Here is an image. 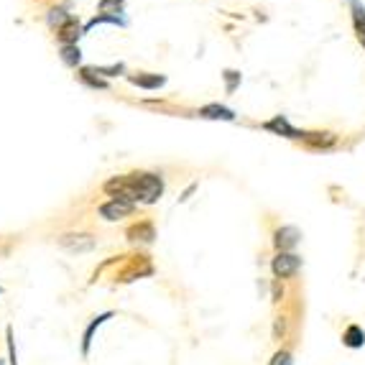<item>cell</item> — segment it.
<instances>
[{
  "label": "cell",
  "mask_w": 365,
  "mask_h": 365,
  "mask_svg": "<svg viewBox=\"0 0 365 365\" xmlns=\"http://www.w3.org/2000/svg\"><path fill=\"white\" fill-rule=\"evenodd\" d=\"M302 144L306 146V148H312V151H330L332 146L337 144V136L335 133H327V130H302Z\"/></svg>",
  "instance_id": "obj_8"
},
{
  "label": "cell",
  "mask_w": 365,
  "mask_h": 365,
  "mask_svg": "<svg viewBox=\"0 0 365 365\" xmlns=\"http://www.w3.org/2000/svg\"><path fill=\"white\" fill-rule=\"evenodd\" d=\"M350 13H353V28H355L357 41L363 43V49H365V6L360 0H353V3H350Z\"/></svg>",
  "instance_id": "obj_13"
},
{
  "label": "cell",
  "mask_w": 365,
  "mask_h": 365,
  "mask_svg": "<svg viewBox=\"0 0 365 365\" xmlns=\"http://www.w3.org/2000/svg\"><path fill=\"white\" fill-rule=\"evenodd\" d=\"M284 297H286V289H284V281L273 279V284H271V302H273V304H279V302H284Z\"/></svg>",
  "instance_id": "obj_25"
},
{
  "label": "cell",
  "mask_w": 365,
  "mask_h": 365,
  "mask_svg": "<svg viewBox=\"0 0 365 365\" xmlns=\"http://www.w3.org/2000/svg\"><path fill=\"white\" fill-rule=\"evenodd\" d=\"M95 72L100 77H120V75H126V64L118 61V64H110V67H95Z\"/></svg>",
  "instance_id": "obj_22"
},
{
  "label": "cell",
  "mask_w": 365,
  "mask_h": 365,
  "mask_svg": "<svg viewBox=\"0 0 365 365\" xmlns=\"http://www.w3.org/2000/svg\"><path fill=\"white\" fill-rule=\"evenodd\" d=\"M77 77L82 79V85L92 87V90H108V82H105V77L97 75V72H95V67H82Z\"/></svg>",
  "instance_id": "obj_16"
},
{
  "label": "cell",
  "mask_w": 365,
  "mask_h": 365,
  "mask_svg": "<svg viewBox=\"0 0 365 365\" xmlns=\"http://www.w3.org/2000/svg\"><path fill=\"white\" fill-rule=\"evenodd\" d=\"M102 192L110 199H123L133 204H156L164 195V177L156 171H130L110 177L102 184Z\"/></svg>",
  "instance_id": "obj_1"
},
{
  "label": "cell",
  "mask_w": 365,
  "mask_h": 365,
  "mask_svg": "<svg viewBox=\"0 0 365 365\" xmlns=\"http://www.w3.org/2000/svg\"><path fill=\"white\" fill-rule=\"evenodd\" d=\"M0 294H3V289H0Z\"/></svg>",
  "instance_id": "obj_27"
},
{
  "label": "cell",
  "mask_w": 365,
  "mask_h": 365,
  "mask_svg": "<svg viewBox=\"0 0 365 365\" xmlns=\"http://www.w3.org/2000/svg\"><path fill=\"white\" fill-rule=\"evenodd\" d=\"M110 264L115 266L112 281L115 284H130L144 276H153V264L146 253H133V255H112Z\"/></svg>",
  "instance_id": "obj_2"
},
{
  "label": "cell",
  "mask_w": 365,
  "mask_h": 365,
  "mask_svg": "<svg viewBox=\"0 0 365 365\" xmlns=\"http://www.w3.org/2000/svg\"><path fill=\"white\" fill-rule=\"evenodd\" d=\"M126 238L130 243H144V246H151L156 240V225L151 220H138L133 222L130 228L126 230Z\"/></svg>",
  "instance_id": "obj_7"
},
{
  "label": "cell",
  "mask_w": 365,
  "mask_h": 365,
  "mask_svg": "<svg viewBox=\"0 0 365 365\" xmlns=\"http://www.w3.org/2000/svg\"><path fill=\"white\" fill-rule=\"evenodd\" d=\"M72 13H67V8H51L49 13H46V23L51 26V28H57L59 31L61 26H67L69 21H72Z\"/></svg>",
  "instance_id": "obj_18"
},
{
  "label": "cell",
  "mask_w": 365,
  "mask_h": 365,
  "mask_svg": "<svg viewBox=\"0 0 365 365\" xmlns=\"http://www.w3.org/2000/svg\"><path fill=\"white\" fill-rule=\"evenodd\" d=\"M61 61L67 64V67H77L79 61H82V51H79V46L77 43H72V46H61Z\"/></svg>",
  "instance_id": "obj_19"
},
{
  "label": "cell",
  "mask_w": 365,
  "mask_h": 365,
  "mask_svg": "<svg viewBox=\"0 0 365 365\" xmlns=\"http://www.w3.org/2000/svg\"><path fill=\"white\" fill-rule=\"evenodd\" d=\"M82 26H79V21L77 18H72L67 26H61L59 31H57V39L61 41V46H72V43L79 41V36H82Z\"/></svg>",
  "instance_id": "obj_14"
},
{
  "label": "cell",
  "mask_w": 365,
  "mask_h": 365,
  "mask_svg": "<svg viewBox=\"0 0 365 365\" xmlns=\"http://www.w3.org/2000/svg\"><path fill=\"white\" fill-rule=\"evenodd\" d=\"M225 85H228V92H235V87L240 85V79H243V77H240V72H235V69H225Z\"/></svg>",
  "instance_id": "obj_24"
},
{
  "label": "cell",
  "mask_w": 365,
  "mask_h": 365,
  "mask_svg": "<svg viewBox=\"0 0 365 365\" xmlns=\"http://www.w3.org/2000/svg\"><path fill=\"white\" fill-rule=\"evenodd\" d=\"M286 324H289V317L286 315H279L276 317V322H273V340L281 342L286 337Z\"/></svg>",
  "instance_id": "obj_21"
},
{
  "label": "cell",
  "mask_w": 365,
  "mask_h": 365,
  "mask_svg": "<svg viewBox=\"0 0 365 365\" xmlns=\"http://www.w3.org/2000/svg\"><path fill=\"white\" fill-rule=\"evenodd\" d=\"M268 365H294V355H291L289 350H276L273 353V357L268 360Z\"/></svg>",
  "instance_id": "obj_23"
},
{
  "label": "cell",
  "mask_w": 365,
  "mask_h": 365,
  "mask_svg": "<svg viewBox=\"0 0 365 365\" xmlns=\"http://www.w3.org/2000/svg\"><path fill=\"white\" fill-rule=\"evenodd\" d=\"M342 345L350 350H357L365 345V332L363 327H357V324H350L348 330L342 332Z\"/></svg>",
  "instance_id": "obj_15"
},
{
  "label": "cell",
  "mask_w": 365,
  "mask_h": 365,
  "mask_svg": "<svg viewBox=\"0 0 365 365\" xmlns=\"http://www.w3.org/2000/svg\"><path fill=\"white\" fill-rule=\"evenodd\" d=\"M0 365H6V360H0Z\"/></svg>",
  "instance_id": "obj_26"
},
{
  "label": "cell",
  "mask_w": 365,
  "mask_h": 365,
  "mask_svg": "<svg viewBox=\"0 0 365 365\" xmlns=\"http://www.w3.org/2000/svg\"><path fill=\"white\" fill-rule=\"evenodd\" d=\"M115 317V312H102V315H97V317H92L90 319V324L85 327V332H82V357H90V350H92V340H95V332L100 330L102 324L108 322V319H112Z\"/></svg>",
  "instance_id": "obj_9"
},
{
  "label": "cell",
  "mask_w": 365,
  "mask_h": 365,
  "mask_svg": "<svg viewBox=\"0 0 365 365\" xmlns=\"http://www.w3.org/2000/svg\"><path fill=\"white\" fill-rule=\"evenodd\" d=\"M299 240H302V230L294 228V225H281L273 233V248H276V253H294Z\"/></svg>",
  "instance_id": "obj_6"
},
{
  "label": "cell",
  "mask_w": 365,
  "mask_h": 365,
  "mask_svg": "<svg viewBox=\"0 0 365 365\" xmlns=\"http://www.w3.org/2000/svg\"><path fill=\"white\" fill-rule=\"evenodd\" d=\"M6 345H8V365H18V353H16V340H13V327H6Z\"/></svg>",
  "instance_id": "obj_20"
},
{
  "label": "cell",
  "mask_w": 365,
  "mask_h": 365,
  "mask_svg": "<svg viewBox=\"0 0 365 365\" xmlns=\"http://www.w3.org/2000/svg\"><path fill=\"white\" fill-rule=\"evenodd\" d=\"M264 130H268V133H273V136H284V138L302 141V130H297V128L291 126L289 120H286V115H276V118L266 120Z\"/></svg>",
  "instance_id": "obj_10"
},
{
  "label": "cell",
  "mask_w": 365,
  "mask_h": 365,
  "mask_svg": "<svg viewBox=\"0 0 365 365\" xmlns=\"http://www.w3.org/2000/svg\"><path fill=\"white\" fill-rule=\"evenodd\" d=\"M57 246L69 250V253H90L97 248V238L90 233H64L57 238Z\"/></svg>",
  "instance_id": "obj_4"
},
{
  "label": "cell",
  "mask_w": 365,
  "mask_h": 365,
  "mask_svg": "<svg viewBox=\"0 0 365 365\" xmlns=\"http://www.w3.org/2000/svg\"><path fill=\"white\" fill-rule=\"evenodd\" d=\"M123 8H126V0H100V3H97V10H100V16L123 18Z\"/></svg>",
  "instance_id": "obj_17"
},
{
  "label": "cell",
  "mask_w": 365,
  "mask_h": 365,
  "mask_svg": "<svg viewBox=\"0 0 365 365\" xmlns=\"http://www.w3.org/2000/svg\"><path fill=\"white\" fill-rule=\"evenodd\" d=\"M302 266H304V261H302V255H297V253H276L271 258V273H273V279H279V281L294 279V276L302 271Z\"/></svg>",
  "instance_id": "obj_3"
},
{
  "label": "cell",
  "mask_w": 365,
  "mask_h": 365,
  "mask_svg": "<svg viewBox=\"0 0 365 365\" xmlns=\"http://www.w3.org/2000/svg\"><path fill=\"white\" fill-rule=\"evenodd\" d=\"M136 213V204L133 202H123V199H108L97 207V215H100L105 222H118L126 220L130 215Z\"/></svg>",
  "instance_id": "obj_5"
},
{
  "label": "cell",
  "mask_w": 365,
  "mask_h": 365,
  "mask_svg": "<svg viewBox=\"0 0 365 365\" xmlns=\"http://www.w3.org/2000/svg\"><path fill=\"white\" fill-rule=\"evenodd\" d=\"M128 82L141 87V90H159V87L166 85V77L153 75V72H138V75H128Z\"/></svg>",
  "instance_id": "obj_12"
},
{
  "label": "cell",
  "mask_w": 365,
  "mask_h": 365,
  "mask_svg": "<svg viewBox=\"0 0 365 365\" xmlns=\"http://www.w3.org/2000/svg\"><path fill=\"white\" fill-rule=\"evenodd\" d=\"M197 115L204 120H225V123H233V120L238 118L235 110H230L228 105H220V102H210V105H204L197 110Z\"/></svg>",
  "instance_id": "obj_11"
}]
</instances>
